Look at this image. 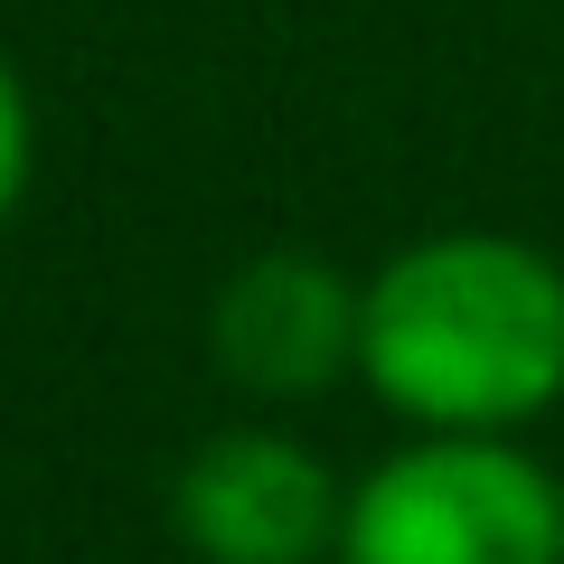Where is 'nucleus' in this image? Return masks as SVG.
<instances>
[{"label":"nucleus","instance_id":"nucleus-1","mask_svg":"<svg viewBox=\"0 0 564 564\" xmlns=\"http://www.w3.org/2000/svg\"><path fill=\"white\" fill-rule=\"evenodd\" d=\"M358 377L423 433H518L564 404V263L527 236L452 226L367 273Z\"/></svg>","mask_w":564,"mask_h":564},{"label":"nucleus","instance_id":"nucleus-2","mask_svg":"<svg viewBox=\"0 0 564 564\" xmlns=\"http://www.w3.org/2000/svg\"><path fill=\"white\" fill-rule=\"evenodd\" d=\"M329 564H564V499L508 433H423L339 499Z\"/></svg>","mask_w":564,"mask_h":564},{"label":"nucleus","instance_id":"nucleus-3","mask_svg":"<svg viewBox=\"0 0 564 564\" xmlns=\"http://www.w3.org/2000/svg\"><path fill=\"white\" fill-rule=\"evenodd\" d=\"M348 489L321 470V452L273 423H226L170 480V536L198 564H321L339 545Z\"/></svg>","mask_w":564,"mask_h":564},{"label":"nucleus","instance_id":"nucleus-4","mask_svg":"<svg viewBox=\"0 0 564 564\" xmlns=\"http://www.w3.org/2000/svg\"><path fill=\"white\" fill-rule=\"evenodd\" d=\"M358 302L367 282H348L329 254L273 245L226 273L217 311H207V348L245 395H321V386L358 377Z\"/></svg>","mask_w":564,"mask_h":564},{"label":"nucleus","instance_id":"nucleus-5","mask_svg":"<svg viewBox=\"0 0 564 564\" xmlns=\"http://www.w3.org/2000/svg\"><path fill=\"white\" fill-rule=\"evenodd\" d=\"M29 170H39V113H29V85H20V66L0 57V226L20 217V198H29Z\"/></svg>","mask_w":564,"mask_h":564},{"label":"nucleus","instance_id":"nucleus-6","mask_svg":"<svg viewBox=\"0 0 564 564\" xmlns=\"http://www.w3.org/2000/svg\"><path fill=\"white\" fill-rule=\"evenodd\" d=\"M555 499H564V480H555Z\"/></svg>","mask_w":564,"mask_h":564}]
</instances>
